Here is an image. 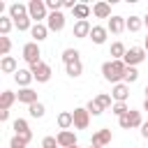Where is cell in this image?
<instances>
[{
  "mask_svg": "<svg viewBox=\"0 0 148 148\" xmlns=\"http://www.w3.org/2000/svg\"><path fill=\"white\" fill-rule=\"evenodd\" d=\"M62 7H65V9H74L76 2H74V0H62Z\"/></svg>",
  "mask_w": 148,
  "mask_h": 148,
  "instance_id": "ab89813d",
  "label": "cell"
},
{
  "mask_svg": "<svg viewBox=\"0 0 148 148\" xmlns=\"http://www.w3.org/2000/svg\"><path fill=\"white\" fill-rule=\"evenodd\" d=\"M111 97H113V102H127V97H130V86H127V83H116L113 90H111Z\"/></svg>",
  "mask_w": 148,
  "mask_h": 148,
  "instance_id": "7c38bea8",
  "label": "cell"
},
{
  "mask_svg": "<svg viewBox=\"0 0 148 148\" xmlns=\"http://www.w3.org/2000/svg\"><path fill=\"white\" fill-rule=\"evenodd\" d=\"M136 79H139V69H136V67H127V69H125V79H123V83L130 86V83H134Z\"/></svg>",
  "mask_w": 148,
  "mask_h": 148,
  "instance_id": "4dcf8cb0",
  "label": "cell"
},
{
  "mask_svg": "<svg viewBox=\"0 0 148 148\" xmlns=\"http://www.w3.org/2000/svg\"><path fill=\"white\" fill-rule=\"evenodd\" d=\"M141 136H143V139H148V120L141 125Z\"/></svg>",
  "mask_w": 148,
  "mask_h": 148,
  "instance_id": "60d3db41",
  "label": "cell"
},
{
  "mask_svg": "<svg viewBox=\"0 0 148 148\" xmlns=\"http://www.w3.org/2000/svg\"><path fill=\"white\" fill-rule=\"evenodd\" d=\"M88 148H99V146H88Z\"/></svg>",
  "mask_w": 148,
  "mask_h": 148,
  "instance_id": "7dc6e473",
  "label": "cell"
},
{
  "mask_svg": "<svg viewBox=\"0 0 148 148\" xmlns=\"http://www.w3.org/2000/svg\"><path fill=\"white\" fill-rule=\"evenodd\" d=\"M74 125V116H72V111H62V113H58V127L60 130H69Z\"/></svg>",
  "mask_w": 148,
  "mask_h": 148,
  "instance_id": "d4e9b609",
  "label": "cell"
},
{
  "mask_svg": "<svg viewBox=\"0 0 148 148\" xmlns=\"http://www.w3.org/2000/svg\"><path fill=\"white\" fill-rule=\"evenodd\" d=\"M9 51H12V39L9 37H0V53L9 56Z\"/></svg>",
  "mask_w": 148,
  "mask_h": 148,
  "instance_id": "e575fe53",
  "label": "cell"
},
{
  "mask_svg": "<svg viewBox=\"0 0 148 148\" xmlns=\"http://www.w3.org/2000/svg\"><path fill=\"white\" fill-rule=\"evenodd\" d=\"M90 30H92V25H90L88 21H76V23H74L72 35H74V37H79V39H83V37H90Z\"/></svg>",
  "mask_w": 148,
  "mask_h": 148,
  "instance_id": "9a60e30c",
  "label": "cell"
},
{
  "mask_svg": "<svg viewBox=\"0 0 148 148\" xmlns=\"http://www.w3.org/2000/svg\"><path fill=\"white\" fill-rule=\"evenodd\" d=\"M30 35L35 37V42H37V44H39L42 39H46V35H49L46 23H35V25H32V30H30Z\"/></svg>",
  "mask_w": 148,
  "mask_h": 148,
  "instance_id": "7402d4cb",
  "label": "cell"
},
{
  "mask_svg": "<svg viewBox=\"0 0 148 148\" xmlns=\"http://www.w3.org/2000/svg\"><path fill=\"white\" fill-rule=\"evenodd\" d=\"M143 49L148 51V35H146V42H143Z\"/></svg>",
  "mask_w": 148,
  "mask_h": 148,
  "instance_id": "ee69618b",
  "label": "cell"
},
{
  "mask_svg": "<svg viewBox=\"0 0 148 148\" xmlns=\"http://www.w3.org/2000/svg\"><path fill=\"white\" fill-rule=\"evenodd\" d=\"M125 53H127V49H125V44L123 42H113L111 44V60H123L125 58Z\"/></svg>",
  "mask_w": 148,
  "mask_h": 148,
  "instance_id": "603a6c76",
  "label": "cell"
},
{
  "mask_svg": "<svg viewBox=\"0 0 148 148\" xmlns=\"http://www.w3.org/2000/svg\"><path fill=\"white\" fill-rule=\"evenodd\" d=\"M127 111H130L127 102H113V106H111V113H113V116H118V118H123Z\"/></svg>",
  "mask_w": 148,
  "mask_h": 148,
  "instance_id": "f1b7e54d",
  "label": "cell"
},
{
  "mask_svg": "<svg viewBox=\"0 0 148 148\" xmlns=\"http://www.w3.org/2000/svg\"><path fill=\"white\" fill-rule=\"evenodd\" d=\"M65 72H67V76H72V79L81 76V74H83V62H81V60H74V62L65 65Z\"/></svg>",
  "mask_w": 148,
  "mask_h": 148,
  "instance_id": "cb8c5ba5",
  "label": "cell"
},
{
  "mask_svg": "<svg viewBox=\"0 0 148 148\" xmlns=\"http://www.w3.org/2000/svg\"><path fill=\"white\" fill-rule=\"evenodd\" d=\"M69 148H79V146H69Z\"/></svg>",
  "mask_w": 148,
  "mask_h": 148,
  "instance_id": "c3c4849f",
  "label": "cell"
},
{
  "mask_svg": "<svg viewBox=\"0 0 148 148\" xmlns=\"http://www.w3.org/2000/svg\"><path fill=\"white\" fill-rule=\"evenodd\" d=\"M125 69H127V65L123 62V60H106L104 65H102V76L109 81V83H123V79H125Z\"/></svg>",
  "mask_w": 148,
  "mask_h": 148,
  "instance_id": "6da1fadb",
  "label": "cell"
},
{
  "mask_svg": "<svg viewBox=\"0 0 148 148\" xmlns=\"http://www.w3.org/2000/svg\"><path fill=\"white\" fill-rule=\"evenodd\" d=\"M49 12H60L62 9V0H44Z\"/></svg>",
  "mask_w": 148,
  "mask_h": 148,
  "instance_id": "d590c367",
  "label": "cell"
},
{
  "mask_svg": "<svg viewBox=\"0 0 148 148\" xmlns=\"http://www.w3.org/2000/svg\"><path fill=\"white\" fill-rule=\"evenodd\" d=\"M42 51H39V44L37 42H28L25 46H23V60L32 67V65H37V62H42Z\"/></svg>",
  "mask_w": 148,
  "mask_h": 148,
  "instance_id": "277c9868",
  "label": "cell"
},
{
  "mask_svg": "<svg viewBox=\"0 0 148 148\" xmlns=\"http://www.w3.org/2000/svg\"><path fill=\"white\" fill-rule=\"evenodd\" d=\"M16 102V92H12V90H2V95H0V111H9V106Z\"/></svg>",
  "mask_w": 148,
  "mask_h": 148,
  "instance_id": "44dd1931",
  "label": "cell"
},
{
  "mask_svg": "<svg viewBox=\"0 0 148 148\" xmlns=\"http://www.w3.org/2000/svg\"><path fill=\"white\" fill-rule=\"evenodd\" d=\"M143 25H146V28H148V14H146V16H143Z\"/></svg>",
  "mask_w": 148,
  "mask_h": 148,
  "instance_id": "7bdbcfd3",
  "label": "cell"
},
{
  "mask_svg": "<svg viewBox=\"0 0 148 148\" xmlns=\"http://www.w3.org/2000/svg\"><path fill=\"white\" fill-rule=\"evenodd\" d=\"M92 14L97 16V18H111V5L109 2H95L92 5Z\"/></svg>",
  "mask_w": 148,
  "mask_h": 148,
  "instance_id": "e0dca14e",
  "label": "cell"
},
{
  "mask_svg": "<svg viewBox=\"0 0 148 148\" xmlns=\"http://www.w3.org/2000/svg\"><path fill=\"white\" fill-rule=\"evenodd\" d=\"M28 14L35 23H42L44 18H49V9H46V2L44 0H30L28 2Z\"/></svg>",
  "mask_w": 148,
  "mask_h": 148,
  "instance_id": "7a4b0ae2",
  "label": "cell"
},
{
  "mask_svg": "<svg viewBox=\"0 0 148 148\" xmlns=\"http://www.w3.org/2000/svg\"><path fill=\"white\" fill-rule=\"evenodd\" d=\"M125 28H127V18H123V16H111L109 23H106V30L113 32V35H120Z\"/></svg>",
  "mask_w": 148,
  "mask_h": 148,
  "instance_id": "8fae6325",
  "label": "cell"
},
{
  "mask_svg": "<svg viewBox=\"0 0 148 148\" xmlns=\"http://www.w3.org/2000/svg\"><path fill=\"white\" fill-rule=\"evenodd\" d=\"M95 99H97V102H99V104H102L104 109H109V106H113V97H111V95H106V92H99V95H97Z\"/></svg>",
  "mask_w": 148,
  "mask_h": 148,
  "instance_id": "836d02e7",
  "label": "cell"
},
{
  "mask_svg": "<svg viewBox=\"0 0 148 148\" xmlns=\"http://www.w3.org/2000/svg\"><path fill=\"white\" fill-rule=\"evenodd\" d=\"M118 125L123 127V130H132V127H141L143 125V120H141V111H127L123 118H118Z\"/></svg>",
  "mask_w": 148,
  "mask_h": 148,
  "instance_id": "5b68a950",
  "label": "cell"
},
{
  "mask_svg": "<svg viewBox=\"0 0 148 148\" xmlns=\"http://www.w3.org/2000/svg\"><path fill=\"white\" fill-rule=\"evenodd\" d=\"M16 136H18V139H21V141H23L25 146H28V143L32 141V132H23V134H16Z\"/></svg>",
  "mask_w": 148,
  "mask_h": 148,
  "instance_id": "f35d334b",
  "label": "cell"
},
{
  "mask_svg": "<svg viewBox=\"0 0 148 148\" xmlns=\"http://www.w3.org/2000/svg\"><path fill=\"white\" fill-rule=\"evenodd\" d=\"M72 116H74V127H76V130H88V125H90V113H88L86 106L74 109Z\"/></svg>",
  "mask_w": 148,
  "mask_h": 148,
  "instance_id": "52a82bcc",
  "label": "cell"
},
{
  "mask_svg": "<svg viewBox=\"0 0 148 148\" xmlns=\"http://www.w3.org/2000/svg\"><path fill=\"white\" fill-rule=\"evenodd\" d=\"M12 28H14V21H12L9 16H0V35H2V37H7Z\"/></svg>",
  "mask_w": 148,
  "mask_h": 148,
  "instance_id": "4316f807",
  "label": "cell"
},
{
  "mask_svg": "<svg viewBox=\"0 0 148 148\" xmlns=\"http://www.w3.org/2000/svg\"><path fill=\"white\" fill-rule=\"evenodd\" d=\"M86 109H88V113H90V116H99V113L104 111V106H102L97 99H90V102L86 104Z\"/></svg>",
  "mask_w": 148,
  "mask_h": 148,
  "instance_id": "1f68e13d",
  "label": "cell"
},
{
  "mask_svg": "<svg viewBox=\"0 0 148 148\" xmlns=\"http://www.w3.org/2000/svg\"><path fill=\"white\" fill-rule=\"evenodd\" d=\"M146 60V49L143 46H132V49H127V53H125V58H123V62L127 65V67H136V65H141Z\"/></svg>",
  "mask_w": 148,
  "mask_h": 148,
  "instance_id": "3957f363",
  "label": "cell"
},
{
  "mask_svg": "<svg viewBox=\"0 0 148 148\" xmlns=\"http://www.w3.org/2000/svg\"><path fill=\"white\" fill-rule=\"evenodd\" d=\"M25 16H30V14H28V5H21V2H14V5L9 7V18H12V21H18V18H25Z\"/></svg>",
  "mask_w": 148,
  "mask_h": 148,
  "instance_id": "5bb4252c",
  "label": "cell"
},
{
  "mask_svg": "<svg viewBox=\"0 0 148 148\" xmlns=\"http://www.w3.org/2000/svg\"><path fill=\"white\" fill-rule=\"evenodd\" d=\"M16 99H18L21 104H28V106L35 104V102H39V99H37V92H35L32 88H21V90L16 92Z\"/></svg>",
  "mask_w": 148,
  "mask_h": 148,
  "instance_id": "4fadbf2b",
  "label": "cell"
},
{
  "mask_svg": "<svg viewBox=\"0 0 148 148\" xmlns=\"http://www.w3.org/2000/svg\"><path fill=\"white\" fill-rule=\"evenodd\" d=\"M74 60H81V58H79V51H76V49H65V51H62V62L69 65V62H74Z\"/></svg>",
  "mask_w": 148,
  "mask_h": 148,
  "instance_id": "f546056e",
  "label": "cell"
},
{
  "mask_svg": "<svg viewBox=\"0 0 148 148\" xmlns=\"http://www.w3.org/2000/svg\"><path fill=\"white\" fill-rule=\"evenodd\" d=\"M46 28H49V32H60L65 28V14L62 12H49Z\"/></svg>",
  "mask_w": 148,
  "mask_h": 148,
  "instance_id": "8992f818",
  "label": "cell"
},
{
  "mask_svg": "<svg viewBox=\"0 0 148 148\" xmlns=\"http://www.w3.org/2000/svg\"><path fill=\"white\" fill-rule=\"evenodd\" d=\"M9 148H25V143H23V141L14 134V136H12V141H9Z\"/></svg>",
  "mask_w": 148,
  "mask_h": 148,
  "instance_id": "74e56055",
  "label": "cell"
},
{
  "mask_svg": "<svg viewBox=\"0 0 148 148\" xmlns=\"http://www.w3.org/2000/svg\"><path fill=\"white\" fill-rule=\"evenodd\" d=\"M14 81H16L21 88H30V81H35V76H32L30 69H18V72L14 74Z\"/></svg>",
  "mask_w": 148,
  "mask_h": 148,
  "instance_id": "2e32d148",
  "label": "cell"
},
{
  "mask_svg": "<svg viewBox=\"0 0 148 148\" xmlns=\"http://www.w3.org/2000/svg\"><path fill=\"white\" fill-rule=\"evenodd\" d=\"M111 139H113L111 130H109V127H102V130H97V132L92 134L90 146H99V148H104V146H109V143H111Z\"/></svg>",
  "mask_w": 148,
  "mask_h": 148,
  "instance_id": "9c48e42d",
  "label": "cell"
},
{
  "mask_svg": "<svg viewBox=\"0 0 148 148\" xmlns=\"http://www.w3.org/2000/svg\"><path fill=\"white\" fill-rule=\"evenodd\" d=\"M56 139H58V146H60V148H69V146H76V134H74L72 130H60Z\"/></svg>",
  "mask_w": 148,
  "mask_h": 148,
  "instance_id": "30bf717a",
  "label": "cell"
},
{
  "mask_svg": "<svg viewBox=\"0 0 148 148\" xmlns=\"http://www.w3.org/2000/svg\"><path fill=\"white\" fill-rule=\"evenodd\" d=\"M143 28V18H139V16H130L127 18V30L130 32H139Z\"/></svg>",
  "mask_w": 148,
  "mask_h": 148,
  "instance_id": "83f0119b",
  "label": "cell"
},
{
  "mask_svg": "<svg viewBox=\"0 0 148 148\" xmlns=\"http://www.w3.org/2000/svg\"><path fill=\"white\" fill-rule=\"evenodd\" d=\"M90 12H92V9H90L86 2H76V7L72 9V14H74V18H76V21H88Z\"/></svg>",
  "mask_w": 148,
  "mask_h": 148,
  "instance_id": "d6986e66",
  "label": "cell"
},
{
  "mask_svg": "<svg viewBox=\"0 0 148 148\" xmlns=\"http://www.w3.org/2000/svg\"><path fill=\"white\" fill-rule=\"evenodd\" d=\"M0 69H2L5 74H16V72H18V65H16V60H14L12 56H2V60H0Z\"/></svg>",
  "mask_w": 148,
  "mask_h": 148,
  "instance_id": "ffe728a7",
  "label": "cell"
},
{
  "mask_svg": "<svg viewBox=\"0 0 148 148\" xmlns=\"http://www.w3.org/2000/svg\"><path fill=\"white\" fill-rule=\"evenodd\" d=\"M106 35H109V30H106L104 25H92V30H90L92 44H104V42H106Z\"/></svg>",
  "mask_w": 148,
  "mask_h": 148,
  "instance_id": "ac0fdd59",
  "label": "cell"
},
{
  "mask_svg": "<svg viewBox=\"0 0 148 148\" xmlns=\"http://www.w3.org/2000/svg\"><path fill=\"white\" fill-rule=\"evenodd\" d=\"M42 148H58V139L56 136H44L42 139Z\"/></svg>",
  "mask_w": 148,
  "mask_h": 148,
  "instance_id": "8d00e7d4",
  "label": "cell"
},
{
  "mask_svg": "<svg viewBox=\"0 0 148 148\" xmlns=\"http://www.w3.org/2000/svg\"><path fill=\"white\" fill-rule=\"evenodd\" d=\"M28 113H30L32 118H44V113H46V106H44L42 102H35V104H30V106H28Z\"/></svg>",
  "mask_w": 148,
  "mask_h": 148,
  "instance_id": "484cf974",
  "label": "cell"
},
{
  "mask_svg": "<svg viewBox=\"0 0 148 148\" xmlns=\"http://www.w3.org/2000/svg\"><path fill=\"white\" fill-rule=\"evenodd\" d=\"M0 120L7 123V120H9V111H0Z\"/></svg>",
  "mask_w": 148,
  "mask_h": 148,
  "instance_id": "b9f144b4",
  "label": "cell"
},
{
  "mask_svg": "<svg viewBox=\"0 0 148 148\" xmlns=\"http://www.w3.org/2000/svg\"><path fill=\"white\" fill-rule=\"evenodd\" d=\"M143 92H146V99H148V86H146V90H143Z\"/></svg>",
  "mask_w": 148,
  "mask_h": 148,
  "instance_id": "bcb514c9",
  "label": "cell"
},
{
  "mask_svg": "<svg viewBox=\"0 0 148 148\" xmlns=\"http://www.w3.org/2000/svg\"><path fill=\"white\" fill-rule=\"evenodd\" d=\"M30 72H32V76H35L37 83H46V81L51 79V67H49L46 62H37V65H32Z\"/></svg>",
  "mask_w": 148,
  "mask_h": 148,
  "instance_id": "ba28073f",
  "label": "cell"
},
{
  "mask_svg": "<svg viewBox=\"0 0 148 148\" xmlns=\"http://www.w3.org/2000/svg\"><path fill=\"white\" fill-rule=\"evenodd\" d=\"M12 127H14V132H16V134L30 132V127H28V120H23V118H16V120L12 123Z\"/></svg>",
  "mask_w": 148,
  "mask_h": 148,
  "instance_id": "d6a6232c",
  "label": "cell"
},
{
  "mask_svg": "<svg viewBox=\"0 0 148 148\" xmlns=\"http://www.w3.org/2000/svg\"><path fill=\"white\" fill-rule=\"evenodd\" d=\"M143 111H148V99H146V102H143Z\"/></svg>",
  "mask_w": 148,
  "mask_h": 148,
  "instance_id": "f6af8a7d",
  "label": "cell"
}]
</instances>
